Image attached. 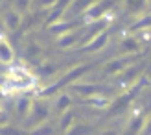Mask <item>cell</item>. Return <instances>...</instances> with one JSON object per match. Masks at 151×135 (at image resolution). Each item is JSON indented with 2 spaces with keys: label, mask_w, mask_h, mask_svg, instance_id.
I'll use <instances>...</instances> for the list:
<instances>
[{
  "label": "cell",
  "mask_w": 151,
  "mask_h": 135,
  "mask_svg": "<svg viewBox=\"0 0 151 135\" xmlns=\"http://www.w3.org/2000/svg\"><path fill=\"white\" fill-rule=\"evenodd\" d=\"M147 85H149L147 76H138V78L134 80L131 85H127V89H125V91L118 96L116 100H111V104H109L111 111H112L114 115H118V113H122V111H125L127 107H131L133 100L137 98L138 93H140L144 87H147Z\"/></svg>",
  "instance_id": "6da1fadb"
},
{
  "label": "cell",
  "mask_w": 151,
  "mask_h": 135,
  "mask_svg": "<svg viewBox=\"0 0 151 135\" xmlns=\"http://www.w3.org/2000/svg\"><path fill=\"white\" fill-rule=\"evenodd\" d=\"M90 63H81V65H76V67H72V69L68 70V72H65L61 78H59L55 83H52V85H48V87H44V89H41L39 93V98H46V96H52L54 93H59L61 89H65V87H68L72 81H76V80H79V78H83V74H85L87 70H90Z\"/></svg>",
  "instance_id": "7a4b0ae2"
},
{
  "label": "cell",
  "mask_w": 151,
  "mask_h": 135,
  "mask_svg": "<svg viewBox=\"0 0 151 135\" xmlns=\"http://www.w3.org/2000/svg\"><path fill=\"white\" fill-rule=\"evenodd\" d=\"M111 9H112V0H94L81 15L83 24H85V22H92V20L107 17Z\"/></svg>",
  "instance_id": "3957f363"
},
{
  "label": "cell",
  "mask_w": 151,
  "mask_h": 135,
  "mask_svg": "<svg viewBox=\"0 0 151 135\" xmlns=\"http://www.w3.org/2000/svg\"><path fill=\"white\" fill-rule=\"evenodd\" d=\"M140 57V54H122L120 57L109 59L107 63L103 65V74L105 76H118L124 69H127L131 63H134Z\"/></svg>",
  "instance_id": "277c9868"
},
{
  "label": "cell",
  "mask_w": 151,
  "mask_h": 135,
  "mask_svg": "<svg viewBox=\"0 0 151 135\" xmlns=\"http://www.w3.org/2000/svg\"><path fill=\"white\" fill-rule=\"evenodd\" d=\"M68 87H70V91L78 93L81 98H85V96H92V94H107L111 91V87H107V85L90 83V81H79V80L72 81Z\"/></svg>",
  "instance_id": "5b68a950"
},
{
  "label": "cell",
  "mask_w": 151,
  "mask_h": 135,
  "mask_svg": "<svg viewBox=\"0 0 151 135\" xmlns=\"http://www.w3.org/2000/svg\"><path fill=\"white\" fill-rule=\"evenodd\" d=\"M78 28H83V19L81 17H74V19H61L54 22V24H48L46 30L50 33H65V32H70V30H78Z\"/></svg>",
  "instance_id": "8992f818"
},
{
  "label": "cell",
  "mask_w": 151,
  "mask_h": 135,
  "mask_svg": "<svg viewBox=\"0 0 151 135\" xmlns=\"http://www.w3.org/2000/svg\"><path fill=\"white\" fill-rule=\"evenodd\" d=\"M50 117V109L48 106H44L41 102H32V109L28 113V124L29 126H41L46 122V118Z\"/></svg>",
  "instance_id": "52a82bcc"
},
{
  "label": "cell",
  "mask_w": 151,
  "mask_h": 135,
  "mask_svg": "<svg viewBox=\"0 0 151 135\" xmlns=\"http://www.w3.org/2000/svg\"><path fill=\"white\" fill-rule=\"evenodd\" d=\"M107 43H109V32L103 30V32L96 33L94 37H90L88 41H85L81 44V48L85 52H100V50H103L107 46Z\"/></svg>",
  "instance_id": "ba28073f"
},
{
  "label": "cell",
  "mask_w": 151,
  "mask_h": 135,
  "mask_svg": "<svg viewBox=\"0 0 151 135\" xmlns=\"http://www.w3.org/2000/svg\"><path fill=\"white\" fill-rule=\"evenodd\" d=\"M142 50V41L138 35H124L122 41H120V52L122 54H140Z\"/></svg>",
  "instance_id": "9c48e42d"
},
{
  "label": "cell",
  "mask_w": 151,
  "mask_h": 135,
  "mask_svg": "<svg viewBox=\"0 0 151 135\" xmlns=\"http://www.w3.org/2000/svg\"><path fill=\"white\" fill-rule=\"evenodd\" d=\"M79 35H81L79 28L78 30H70V32H65V33H59L55 44L59 48H63V50H70L79 43Z\"/></svg>",
  "instance_id": "30bf717a"
},
{
  "label": "cell",
  "mask_w": 151,
  "mask_h": 135,
  "mask_svg": "<svg viewBox=\"0 0 151 135\" xmlns=\"http://www.w3.org/2000/svg\"><path fill=\"white\" fill-rule=\"evenodd\" d=\"M142 70H144V65H142V63H137V61L131 63L127 69H124L122 72L118 74V76H120V83H122V85H131L133 81L140 76Z\"/></svg>",
  "instance_id": "8fae6325"
},
{
  "label": "cell",
  "mask_w": 151,
  "mask_h": 135,
  "mask_svg": "<svg viewBox=\"0 0 151 135\" xmlns=\"http://www.w3.org/2000/svg\"><path fill=\"white\" fill-rule=\"evenodd\" d=\"M94 0H72L65 9V17L63 19H74V17H81L83 11L92 4Z\"/></svg>",
  "instance_id": "7c38bea8"
},
{
  "label": "cell",
  "mask_w": 151,
  "mask_h": 135,
  "mask_svg": "<svg viewBox=\"0 0 151 135\" xmlns=\"http://www.w3.org/2000/svg\"><path fill=\"white\" fill-rule=\"evenodd\" d=\"M2 20H4L6 32H17L22 26V13H19L17 9H7L6 15L2 17Z\"/></svg>",
  "instance_id": "4fadbf2b"
},
{
  "label": "cell",
  "mask_w": 151,
  "mask_h": 135,
  "mask_svg": "<svg viewBox=\"0 0 151 135\" xmlns=\"http://www.w3.org/2000/svg\"><path fill=\"white\" fill-rule=\"evenodd\" d=\"M13 61H15V50L11 46V43L4 35H0V65L9 67Z\"/></svg>",
  "instance_id": "5bb4252c"
},
{
  "label": "cell",
  "mask_w": 151,
  "mask_h": 135,
  "mask_svg": "<svg viewBox=\"0 0 151 135\" xmlns=\"http://www.w3.org/2000/svg\"><path fill=\"white\" fill-rule=\"evenodd\" d=\"M144 113H142L140 109H137V111H133V113L129 115V120H127V131L129 133H140V130H142V122H144Z\"/></svg>",
  "instance_id": "9a60e30c"
},
{
  "label": "cell",
  "mask_w": 151,
  "mask_h": 135,
  "mask_svg": "<svg viewBox=\"0 0 151 135\" xmlns=\"http://www.w3.org/2000/svg\"><path fill=\"white\" fill-rule=\"evenodd\" d=\"M83 104H87L90 107H96V109H107L111 104V98L105 94H92V96H85Z\"/></svg>",
  "instance_id": "2e32d148"
},
{
  "label": "cell",
  "mask_w": 151,
  "mask_h": 135,
  "mask_svg": "<svg viewBox=\"0 0 151 135\" xmlns=\"http://www.w3.org/2000/svg\"><path fill=\"white\" fill-rule=\"evenodd\" d=\"M32 98L29 96H19L17 102H15V113H17L19 118H26L29 109H32Z\"/></svg>",
  "instance_id": "e0dca14e"
},
{
  "label": "cell",
  "mask_w": 151,
  "mask_h": 135,
  "mask_svg": "<svg viewBox=\"0 0 151 135\" xmlns=\"http://www.w3.org/2000/svg\"><path fill=\"white\" fill-rule=\"evenodd\" d=\"M151 28V15H140V17L133 22V24L127 28L129 33H137V32H142V30H149Z\"/></svg>",
  "instance_id": "ac0fdd59"
},
{
  "label": "cell",
  "mask_w": 151,
  "mask_h": 135,
  "mask_svg": "<svg viewBox=\"0 0 151 135\" xmlns=\"http://www.w3.org/2000/svg\"><path fill=\"white\" fill-rule=\"evenodd\" d=\"M147 0H125V13L129 15H140L146 9Z\"/></svg>",
  "instance_id": "d6986e66"
},
{
  "label": "cell",
  "mask_w": 151,
  "mask_h": 135,
  "mask_svg": "<svg viewBox=\"0 0 151 135\" xmlns=\"http://www.w3.org/2000/svg\"><path fill=\"white\" fill-rule=\"evenodd\" d=\"M41 52H42V48H41L39 43H28L26 48H24V57L28 61H35V59L41 56Z\"/></svg>",
  "instance_id": "ffe728a7"
},
{
  "label": "cell",
  "mask_w": 151,
  "mask_h": 135,
  "mask_svg": "<svg viewBox=\"0 0 151 135\" xmlns=\"http://www.w3.org/2000/svg\"><path fill=\"white\" fill-rule=\"evenodd\" d=\"M55 70H57V67L54 63H50V61L39 63V67H37V74H39V78H52L55 74Z\"/></svg>",
  "instance_id": "44dd1931"
},
{
  "label": "cell",
  "mask_w": 151,
  "mask_h": 135,
  "mask_svg": "<svg viewBox=\"0 0 151 135\" xmlns=\"http://www.w3.org/2000/svg\"><path fill=\"white\" fill-rule=\"evenodd\" d=\"M72 106V98H70V94H66V93H61L57 96V100H55V109L59 111V113H63V111H66Z\"/></svg>",
  "instance_id": "7402d4cb"
},
{
  "label": "cell",
  "mask_w": 151,
  "mask_h": 135,
  "mask_svg": "<svg viewBox=\"0 0 151 135\" xmlns=\"http://www.w3.org/2000/svg\"><path fill=\"white\" fill-rule=\"evenodd\" d=\"M74 124V111L66 109L63 111V118H61V124H59V130L61 131H68V128Z\"/></svg>",
  "instance_id": "603a6c76"
},
{
  "label": "cell",
  "mask_w": 151,
  "mask_h": 135,
  "mask_svg": "<svg viewBox=\"0 0 151 135\" xmlns=\"http://www.w3.org/2000/svg\"><path fill=\"white\" fill-rule=\"evenodd\" d=\"M50 15H48V19H46V26L48 24H54V22L57 20H61L65 17V9H61V7H50Z\"/></svg>",
  "instance_id": "cb8c5ba5"
},
{
  "label": "cell",
  "mask_w": 151,
  "mask_h": 135,
  "mask_svg": "<svg viewBox=\"0 0 151 135\" xmlns=\"http://www.w3.org/2000/svg\"><path fill=\"white\" fill-rule=\"evenodd\" d=\"M11 4H13V9H17L19 13H26L32 0H11Z\"/></svg>",
  "instance_id": "d4e9b609"
},
{
  "label": "cell",
  "mask_w": 151,
  "mask_h": 135,
  "mask_svg": "<svg viewBox=\"0 0 151 135\" xmlns=\"http://www.w3.org/2000/svg\"><path fill=\"white\" fill-rule=\"evenodd\" d=\"M140 133H149V135H151V115L144 118V122H142V130H140Z\"/></svg>",
  "instance_id": "484cf974"
},
{
  "label": "cell",
  "mask_w": 151,
  "mask_h": 135,
  "mask_svg": "<svg viewBox=\"0 0 151 135\" xmlns=\"http://www.w3.org/2000/svg\"><path fill=\"white\" fill-rule=\"evenodd\" d=\"M55 0H37V6L41 7V9H50V7H54Z\"/></svg>",
  "instance_id": "4316f807"
},
{
  "label": "cell",
  "mask_w": 151,
  "mask_h": 135,
  "mask_svg": "<svg viewBox=\"0 0 151 135\" xmlns=\"http://www.w3.org/2000/svg\"><path fill=\"white\" fill-rule=\"evenodd\" d=\"M4 32H6V28H4V20H2V17H0V35H4Z\"/></svg>",
  "instance_id": "83f0119b"
},
{
  "label": "cell",
  "mask_w": 151,
  "mask_h": 135,
  "mask_svg": "<svg viewBox=\"0 0 151 135\" xmlns=\"http://www.w3.org/2000/svg\"><path fill=\"white\" fill-rule=\"evenodd\" d=\"M2 2H4V4H7V2H11V0H2Z\"/></svg>",
  "instance_id": "f1b7e54d"
}]
</instances>
